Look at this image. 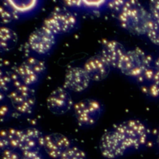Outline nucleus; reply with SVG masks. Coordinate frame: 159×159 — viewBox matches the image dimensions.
I'll return each mask as SVG.
<instances>
[{
	"instance_id": "25",
	"label": "nucleus",
	"mask_w": 159,
	"mask_h": 159,
	"mask_svg": "<svg viewBox=\"0 0 159 159\" xmlns=\"http://www.w3.org/2000/svg\"><path fill=\"white\" fill-rule=\"evenodd\" d=\"M148 11L153 19L159 20V0L151 1L149 3Z\"/></svg>"
},
{
	"instance_id": "21",
	"label": "nucleus",
	"mask_w": 159,
	"mask_h": 159,
	"mask_svg": "<svg viewBox=\"0 0 159 159\" xmlns=\"http://www.w3.org/2000/svg\"><path fill=\"white\" fill-rule=\"evenodd\" d=\"M146 35L152 43L159 47V20H153Z\"/></svg>"
},
{
	"instance_id": "6",
	"label": "nucleus",
	"mask_w": 159,
	"mask_h": 159,
	"mask_svg": "<svg viewBox=\"0 0 159 159\" xmlns=\"http://www.w3.org/2000/svg\"><path fill=\"white\" fill-rule=\"evenodd\" d=\"M77 22V17L73 12L59 8L54 10L45 19L42 27L56 36L71 32L75 29Z\"/></svg>"
},
{
	"instance_id": "1",
	"label": "nucleus",
	"mask_w": 159,
	"mask_h": 159,
	"mask_svg": "<svg viewBox=\"0 0 159 159\" xmlns=\"http://www.w3.org/2000/svg\"><path fill=\"white\" fill-rule=\"evenodd\" d=\"M120 25L132 34L146 35L153 18L139 1H125L117 14Z\"/></svg>"
},
{
	"instance_id": "4",
	"label": "nucleus",
	"mask_w": 159,
	"mask_h": 159,
	"mask_svg": "<svg viewBox=\"0 0 159 159\" xmlns=\"http://www.w3.org/2000/svg\"><path fill=\"white\" fill-rule=\"evenodd\" d=\"M12 108L20 115L30 114L35 106L36 96L34 89L20 83L7 94Z\"/></svg>"
},
{
	"instance_id": "20",
	"label": "nucleus",
	"mask_w": 159,
	"mask_h": 159,
	"mask_svg": "<svg viewBox=\"0 0 159 159\" xmlns=\"http://www.w3.org/2000/svg\"><path fill=\"white\" fill-rule=\"evenodd\" d=\"M58 159H87V155L81 148L72 145Z\"/></svg>"
},
{
	"instance_id": "8",
	"label": "nucleus",
	"mask_w": 159,
	"mask_h": 159,
	"mask_svg": "<svg viewBox=\"0 0 159 159\" xmlns=\"http://www.w3.org/2000/svg\"><path fill=\"white\" fill-rule=\"evenodd\" d=\"M74 104L68 89L63 87L55 89L47 99V108L54 114H64L72 109Z\"/></svg>"
},
{
	"instance_id": "17",
	"label": "nucleus",
	"mask_w": 159,
	"mask_h": 159,
	"mask_svg": "<svg viewBox=\"0 0 159 159\" xmlns=\"http://www.w3.org/2000/svg\"><path fill=\"white\" fill-rule=\"evenodd\" d=\"M18 37L16 32L7 26L0 28V48L2 51L7 52L12 49L16 45Z\"/></svg>"
},
{
	"instance_id": "26",
	"label": "nucleus",
	"mask_w": 159,
	"mask_h": 159,
	"mask_svg": "<svg viewBox=\"0 0 159 159\" xmlns=\"http://www.w3.org/2000/svg\"><path fill=\"white\" fill-rule=\"evenodd\" d=\"M124 2H125V1H121V0L111 1L107 2L106 4V6L112 11L114 12L115 13H117V15L119 12L121 11L124 4Z\"/></svg>"
},
{
	"instance_id": "23",
	"label": "nucleus",
	"mask_w": 159,
	"mask_h": 159,
	"mask_svg": "<svg viewBox=\"0 0 159 159\" xmlns=\"http://www.w3.org/2000/svg\"><path fill=\"white\" fill-rule=\"evenodd\" d=\"M107 4L105 1H82V7L89 9H96L101 7Z\"/></svg>"
},
{
	"instance_id": "28",
	"label": "nucleus",
	"mask_w": 159,
	"mask_h": 159,
	"mask_svg": "<svg viewBox=\"0 0 159 159\" xmlns=\"http://www.w3.org/2000/svg\"><path fill=\"white\" fill-rule=\"evenodd\" d=\"M157 143H158V144L159 145V131H158V134H157Z\"/></svg>"
},
{
	"instance_id": "16",
	"label": "nucleus",
	"mask_w": 159,
	"mask_h": 159,
	"mask_svg": "<svg viewBox=\"0 0 159 159\" xmlns=\"http://www.w3.org/2000/svg\"><path fill=\"white\" fill-rule=\"evenodd\" d=\"M23 129L10 127L2 129L0 135L1 150L12 149L19 152Z\"/></svg>"
},
{
	"instance_id": "3",
	"label": "nucleus",
	"mask_w": 159,
	"mask_h": 159,
	"mask_svg": "<svg viewBox=\"0 0 159 159\" xmlns=\"http://www.w3.org/2000/svg\"><path fill=\"white\" fill-rule=\"evenodd\" d=\"M152 58L139 48L127 50L118 70L124 75L136 78L143 71L152 67Z\"/></svg>"
},
{
	"instance_id": "10",
	"label": "nucleus",
	"mask_w": 159,
	"mask_h": 159,
	"mask_svg": "<svg viewBox=\"0 0 159 159\" xmlns=\"http://www.w3.org/2000/svg\"><path fill=\"white\" fill-rule=\"evenodd\" d=\"M72 145L67 136L60 133H52L45 135L42 149L49 158L58 159Z\"/></svg>"
},
{
	"instance_id": "7",
	"label": "nucleus",
	"mask_w": 159,
	"mask_h": 159,
	"mask_svg": "<svg viewBox=\"0 0 159 159\" xmlns=\"http://www.w3.org/2000/svg\"><path fill=\"white\" fill-rule=\"evenodd\" d=\"M45 71V63L34 57L27 58L16 70L20 81L23 84L31 87L40 81Z\"/></svg>"
},
{
	"instance_id": "24",
	"label": "nucleus",
	"mask_w": 159,
	"mask_h": 159,
	"mask_svg": "<svg viewBox=\"0 0 159 159\" xmlns=\"http://www.w3.org/2000/svg\"><path fill=\"white\" fill-rule=\"evenodd\" d=\"M21 159H45L40 150L27 151L21 153Z\"/></svg>"
},
{
	"instance_id": "13",
	"label": "nucleus",
	"mask_w": 159,
	"mask_h": 159,
	"mask_svg": "<svg viewBox=\"0 0 159 159\" xmlns=\"http://www.w3.org/2000/svg\"><path fill=\"white\" fill-rule=\"evenodd\" d=\"M135 79L144 94L151 98L159 96V73L155 68H148Z\"/></svg>"
},
{
	"instance_id": "14",
	"label": "nucleus",
	"mask_w": 159,
	"mask_h": 159,
	"mask_svg": "<svg viewBox=\"0 0 159 159\" xmlns=\"http://www.w3.org/2000/svg\"><path fill=\"white\" fill-rule=\"evenodd\" d=\"M126 51L125 48L120 42L116 40H109L103 43L101 55L111 68L118 69Z\"/></svg>"
},
{
	"instance_id": "22",
	"label": "nucleus",
	"mask_w": 159,
	"mask_h": 159,
	"mask_svg": "<svg viewBox=\"0 0 159 159\" xmlns=\"http://www.w3.org/2000/svg\"><path fill=\"white\" fill-rule=\"evenodd\" d=\"M1 159H21V153L12 149L1 150Z\"/></svg>"
},
{
	"instance_id": "27",
	"label": "nucleus",
	"mask_w": 159,
	"mask_h": 159,
	"mask_svg": "<svg viewBox=\"0 0 159 159\" xmlns=\"http://www.w3.org/2000/svg\"><path fill=\"white\" fill-rule=\"evenodd\" d=\"M155 68L157 70V71L159 73V57L156 60L155 63Z\"/></svg>"
},
{
	"instance_id": "2",
	"label": "nucleus",
	"mask_w": 159,
	"mask_h": 159,
	"mask_svg": "<svg viewBox=\"0 0 159 159\" xmlns=\"http://www.w3.org/2000/svg\"><path fill=\"white\" fill-rule=\"evenodd\" d=\"M114 130L125 154L142 147L147 142L149 132L146 125L138 119H129L116 125Z\"/></svg>"
},
{
	"instance_id": "9",
	"label": "nucleus",
	"mask_w": 159,
	"mask_h": 159,
	"mask_svg": "<svg viewBox=\"0 0 159 159\" xmlns=\"http://www.w3.org/2000/svg\"><path fill=\"white\" fill-rule=\"evenodd\" d=\"M56 42V36L41 27L30 35L28 43L30 49L39 55H45L50 52Z\"/></svg>"
},
{
	"instance_id": "15",
	"label": "nucleus",
	"mask_w": 159,
	"mask_h": 159,
	"mask_svg": "<svg viewBox=\"0 0 159 159\" xmlns=\"http://www.w3.org/2000/svg\"><path fill=\"white\" fill-rule=\"evenodd\" d=\"M44 136L42 132L34 127H29L23 129L21 144L19 149L20 153L41 150L43 148Z\"/></svg>"
},
{
	"instance_id": "11",
	"label": "nucleus",
	"mask_w": 159,
	"mask_h": 159,
	"mask_svg": "<svg viewBox=\"0 0 159 159\" xmlns=\"http://www.w3.org/2000/svg\"><path fill=\"white\" fill-rule=\"evenodd\" d=\"M91 81L83 66H72L66 71L64 86L69 91L74 93H81L89 87Z\"/></svg>"
},
{
	"instance_id": "12",
	"label": "nucleus",
	"mask_w": 159,
	"mask_h": 159,
	"mask_svg": "<svg viewBox=\"0 0 159 159\" xmlns=\"http://www.w3.org/2000/svg\"><path fill=\"white\" fill-rule=\"evenodd\" d=\"M83 67L91 80L94 81H101L106 79L111 68L101 54L95 55L88 58Z\"/></svg>"
},
{
	"instance_id": "18",
	"label": "nucleus",
	"mask_w": 159,
	"mask_h": 159,
	"mask_svg": "<svg viewBox=\"0 0 159 159\" xmlns=\"http://www.w3.org/2000/svg\"><path fill=\"white\" fill-rule=\"evenodd\" d=\"M6 2L19 15L30 12L39 3L36 0H6Z\"/></svg>"
},
{
	"instance_id": "19",
	"label": "nucleus",
	"mask_w": 159,
	"mask_h": 159,
	"mask_svg": "<svg viewBox=\"0 0 159 159\" xmlns=\"http://www.w3.org/2000/svg\"><path fill=\"white\" fill-rule=\"evenodd\" d=\"M0 11L1 22L4 24H7L16 20L19 17V15L7 4L6 1L2 2Z\"/></svg>"
},
{
	"instance_id": "5",
	"label": "nucleus",
	"mask_w": 159,
	"mask_h": 159,
	"mask_svg": "<svg viewBox=\"0 0 159 159\" xmlns=\"http://www.w3.org/2000/svg\"><path fill=\"white\" fill-rule=\"evenodd\" d=\"M73 109L78 124L81 127H88L98 121L103 112V106L97 99L86 98L75 103Z\"/></svg>"
}]
</instances>
